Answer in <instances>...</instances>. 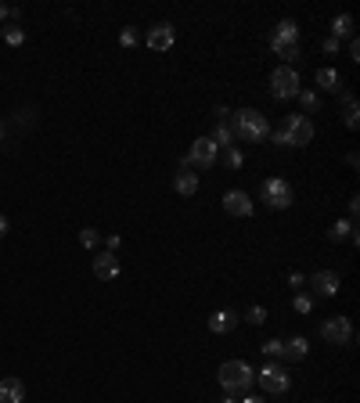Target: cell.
Instances as JSON below:
<instances>
[{
	"instance_id": "6da1fadb",
	"label": "cell",
	"mask_w": 360,
	"mask_h": 403,
	"mask_svg": "<svg viewBox=\"0 0 360 403\" xmlns=\"http://www.w3.org/2000/svg\"><path fill=\"white\" fill-rule=\"evenodd\" d=\"M231 134L238 141L260 144V141L271 137V119L256 108H238V112H231Z\"/></svg>"
},
{
	"instance_id": "7a4b0ae2",
	"label": "cell",
	"mask_w": 360,
	"mask_h": 403,
	"mask_svg": "<svg viewBox=\"0 0 360 403\" xmlns=\"http://www.w3.org/2000/svg\"><path fill=\"white\" fill-rule=\"evenodd\" d=\"M216 378H220L224 393H245V389H253L256 371L248 367L245 360H224L220 371H216Z\"/></svg>"
},
{
	"instance_id": "3957f363",
	"label": "cell",
	"mask_w": 360,
	"mask_h": 403,
	"mask_svg": "<svg viewBox=\"0 0 360 403\" xmlns=\"http://www.w3.org/2000/svg\"><path fill=\"white\" fill-rule=\"evenodd\" d=\"M256 382H260V389L263 393H271V396H285L292 389V375L285 367H281L277 360H267L260 371H256Z\"/></svg>"
},
{
	"instance_id": "277c9868",
	"label": "cell",
	"mask_w": 360,
	"mask_h": 403,
	"mask_svg": "<svg viewBox=\"0 0 360 403\" xmlns=\"http://www.w3.org/2000/svg\"><path fill=\"white\" fill-rule=\"evenodd\" d=\"M299 72H295L292 65H277L271 72V98L274 101H292L295 94H299Z\"/></svg>"
},
{
	"instance_id": "5b68a950",
	"label": "cell",
	"mask_w": 360,
	"mask_h": 403,
	"mask_svg": "<svg viewBox=\"0 0 360 403\" xmlns=\"http://www.w3.org/2000/svg\"><path fill=\"white\" fill-rule=\"evenodd\" d=\"M187 166L195 169H213L216 163H220V148L213 144V137H195V144L187 148Z\"/></svg>"
},
{
	"instance_id": "8992f818",
	"label": "cell",
	"mask_w": 360,
	"mask_h": 403,
	"mask_svg": "<svg viewBox=\"0 0 360 403\" xmlns=\"http://www.w3.org/2000/svg\"><path fill=\"white\" fill-rule=\"evenodd\" d=\"M321 338L328 346H353V324L350 317H324L321 320Z\"/></svg>"
},
{
	"instance_id": "52a82bcc",
	"label": "cell",
	"mask_w": 360,
	"mask_h": 403,
	"mask_svg": "<svg viewBox=\"0 0 360 403\" xmlns=\"http://www.w3.org/2000/svg\"><path fill=\"white\" fill-rule=\"evenodd\" d=\"M260 195H263V202H267L271 209H288V205L295 202L292 184L281 180V176H267V180H263V187H260Z\"/></svg>"
},
{
	"instance_id": "ba28073f",
	"label": "cell",
	"mask_w": 360,
	"mask_h": 403,
	"mask_svg": "<svg viewBox=\"0 0 360 403\" xmlns=\"http://www.w3.org/2000/svg\"><path fill=\"white\" fill-rule=\"evenodd\" d=\"M281 130L288 134V141H292V148H306L310 141H314V123H310L306 116H285V123H281Z\"/></svg>"
},
{
	"instance_id": "9c48e42d",
	"label": "cell",
	"mask_w": 360,
	"mask_h": 403,
	"mask_svg": "<svg viewBox=\"0 0 360 403\" xmlns=\"http://www.w3.org/2000/svg\"><path fill=\"white\" fill-rule=\"evenodd\" d=\"M310 288H314V299H335L339 288H342L339 270H317L314 278H310Z\"/></svg>"
},
{
	"instance_id": "30bf717a",
	"label": "cell",
	"mask_w": 360,
	"mask_h": 403,
	"mask_svg": "<svg viewBox=\"0 0 360 403\" xmlns=\"http://www.w3.org/2000/svg\"><path fill=\"white\" fill-rule=\"evenodd\" d=\"M145 43L151 47V51H155V54H166V51H169V47H173V43H177V29H173V25H169V22H155V25L148 29V37H145Z\"/></svg>"
},
{
	"instance_id": "8fae6325",
	"label": "cell",
	"mask_w": 360,
	"mask_h": 403,
	"mask_svg": "<svg viewBox=\"0 0 360 403\" xmlns=\"http://www.w3.org/2000/svg\"><path fill=\"white\" fill-rule=\"evenodd\" d=\"M224 213H231V216H253V195L242 191V187L224 191Z\"/></svg>"
},
{
	"instance_id": "7c38bea8",
	"label": "cell",
	"mask_w": 360,
	"mask_h": 403,
	"mask_svg": "<svg viewBox=\"0 0 360 403\" xmlns=\"http://www.w3.org/2000/svg\"><path fill=\"white\" fill-rule=\"evenodd\" d=\"M299 43V25H295V19H281L274 25V37H271V51L277 54L281 47H295Z\"/></svg>"
},
{
	"instance_id": "4fadbf2b",
	"label": "cell",
	"mask_w": 360,
	"mask_h": 403,
	"mask_svg": "<svg viewBox=\"0 0 360 403\" xmlns=\"http://www.w3.org/2000/svg\"><path fill=\"white\" fill-rule=\"evenodd\" d=\"M94 278L98 281H116L119 278V256L116 252H98L94 256Z\"/></svg>"
},
{
	"instance_id": "5bb4252c",
	"label": "cell",
	"mask_w": 360,
	"mask_h": 403,
	"mask_svg": "<svg viewBox=\"0 0 360 403\" xmlns=\"http://www.w3.org/2000/svg\"><path fill=\"white\" fill-rule=\"evenodd\" d=\"M310 357V342H306V335H292L285 338V346H281V360H292V364H299Z\"/></svg>"
},
{
	"instance_id": "9a60e30c",
	"label": "cell",
	"mask_w": 360,
	"mask_h": 403,
	"mask_svg": "<svg viewBox=\"0 0 360 403\" xmlns=\"http://www.w3.org/2000/svg\"><path fill=\"white\" fill-rule=\"evenodd\" d=\"M238 313H234V310H213L209 313V331L213 335H227V331H234V328H238Z\"/></svg>"
},
{
	"instance_id": "2e32d148",
	"label": "cell",
	"mask_w": 360,
	"mask_h": 403,
	"mask_svg": "<svg viewBox=\"0 0 360 403\" xmlns=\"http://www.w3.org/2000/svg\"><path fill=\"white\" fill-rule=\"evenodd\" d=\"M173 191L184 198H191L195 191H198V173H191V166H180L177 176H173Z\"/></svg>"
},
{
	"instance_id": "e0dca14e",
	"label": "cell",
	"mask_w": 360,
	"mask_h": 403,
	"mask_svg": "<svg viewBox=\"0 0 360 403\" xmlns=\"http://www.w3.org/2000/svg\"><path fill=\"white\" fill-rule=\"evenodd\" d=\"M22 400H25L22 378H0V403H22Z\"/></svg>"
},
{
	"instance_id": "ac0fdd59",
	"label": "cell",
	"mask_w": 360,
	"mask_h": 403,
	"mask_svg": "<svg viewBox=\"0 0 360 403\" xmlns=\"http://www.w3.org/2000/svg\"><path fill=\"white\" fill-rule=\"evenodd\" d=\"M317 87L321 90H328V94H342V76H339V69H317Z\"/></svg>"
},
{
	"instance_id": "d6986e66",
	"label": "cell",
	"mask_w": 360,
	"mask_h": 403,
	"mask_svg": "<svg viewBox=\"0 0 360 403\" xmlns=\"http://www.w3.org/2000/svg\"><path fill=\"white\" fill-rule=\"evenodd\" d=\"M342 123H346L350 130H357V126H360V108H357V98L350 90L342 94Z\"/></svg>"
},
{
	"instance_id": "ffe728a7",
	"label": "cell",
	"mask_w": 360,
	"mask_h": 403,
	"mask_svg": "<svg viewBox=\"0 0 360 403\" xmlns=\"http://www.w3.org/2000/svg\"><path fill=\"white\" fill-rule=\"evenodd\" d=\"M328 238H332V241H342V238H350L353 245H360L357 223H350V220H339V223H332V231H328Z\"/></svg>"
},
{
	"instance_id": "44dd1931",
	"label": "cell",
	"mask_w": 360,
	"mask_h": 403,
	"mask_svg": "<svg viewBox=\"0 0 360 403\" xmlns=\"http://www.w3.org/2000/svg\"><path fill=\"white\" fill-rule=\"evenodd\" d=\"M353 37V14H335L332 19V40H346Z\"/></svg>"
},
{
	"instance_id": "7402d4cb",
	"label": "cell",
	"mask_w": 360,
	"mask_h": 403,
	"mask_svg": "<svg viewBox=\"0 0 360 403\" xmlns=\"http://www.w3.org/2000/svg\"><path fill=\"white\" fill-rule=\"evenodd\" d=\"M209 137H213L216 148H231V144H234V134H231V126H227V123H216V130H213Z\"/></svg>"
},
{
	"instance_id": "603a6c76",
	"label": "cell",
	"mask_w": 360,
	"mask_h": 403,
	"mask_svg": "<svg viewBox=\"0 0 360 403\" xmlns=\"http://www.w3.org/2000/svg\"><path fill=\"white\" fill-rule=\"evenodd\" d=\"M224 166H227V169H242V166H245V155H242L238 144H231V148H224Z\"/></svg>"
},
{
	"instance_id": "cb8c5ba5",
	"label": "cell",
	"mask_w": 360,
	"mask_h": 403,
	"mask_svg": "<svg viewBox=\"0 0 360 403\" xmlns=\"http://www.w3.org/2000/svg\"><path fill=\"white\" fill-rule=\"evenodd\" d=\"M314 306H317V299L306 296V292H299V296L292 299V310H295V313H314Z\"/></svg>"
},
{
	"instance_id": "d4e9b609",
	"label": "cell",
	"mask_w": 360,
	"mask_h": 403,
	"mask_svg": "<svg viewBox=\"0 0 360 403\" xmlns=\"http://www.w3.org/2000/svg\"><path fill=\"white\" fill-rule=\"evenodd\" d=\"M295 98L303 101V108H306V112H321V94H317V90H299Z\"/></svg>"
},
{
	"instance_id": "484cf974",
	"label": "cell",
	"mask_w": 360,
	"mask_h": 403,
	"mask_svg": "<svg viewBox=\"0 0 360 403\" xmlns=\"http://www.w3.org/2000/svg\"><path fill=\"white\" fill-rule=\"evenodd\" d=\"M242 320H248L253 328H260V324H267V310H263V306H248Z\"/></svg>"
},
{
	"instance_id": "4316f807",
	"label": "cell",
	"mask_w": 360,
	"mask_h": 403,
	"mask_svg": "<svg viewBox=\"0 0 360 403\" xmlns=\"http://www.w3.org/2000/svg\"><path fill=\"white\" fill-rule=\"evenodd\" d=\"M4 40H8L11 47H22V43H25V29H22V25H8V29H4Z\"/></svg>"
},
{
	"instance_id": "83f0119b",
	"label": "cell",
	"mask_w": 360,
	"mask_h": 403,
	"mask_svg": "<svg viewBox=\"0 0 360 403\" xmlns=\"http://www.w3.org/2000/svg\"><path fill=\"white\" fill-rule=\"evenodd\" d=\"M80 245H83V249H98V245H101V234L94 231V227H83V231H80Z\"/></svg>"
},
{
	"instance_id": "f1b7e54d",
	"label": "cell",
	"mask_w": 360,
	"mask_h": 403,
	"mask_svg": "<svg viewBox=\"0 0 360 403\" xmlns=\"http://www.w3.org/2000/svg\"><path fill=\"white\" fill-rule=\"evenodd\" d=\"M281 346H285L281 338H267V342H263V353H267V357L274 360V357H281Z\"/></svg>"
},
{
	"instance_id": "f546056e",
	"label": "cell",
	"mask_w": 360,
	"mask_h": 403,
	"mask_svg": "<svg viewBox=\"0 0 360 403\" xmlns=\"http://www.w3.org/2000/svg\"><path fill=\"white\" fill-rule=\"evenodd\" d=\"M119 43H123V47H137V29H130V25H127V29L119 33Z\"/></svg>"
},
{
	"instance_id": "4dcf8cb0",
	"label": "cell",
	"mask_w": 360,
	"mask_h": 403,
	"mask_svg": "<svg viewBox=\"0 0 360 403\" xmlns=\"http://www.w3.org/2000/svg\"><path fill=\"white\" fill-rule=\"evenodd\" d=\"M277 54H281V58H285L288 65H292V61H299V43H295V47H281Z\"/></svg>"
},
{
	"instance_id": "1f68e13d",
	"label": "cell",
	"mask_w": 360,
	"mask_h": 403,
	"mask_svg": "<svg viewBox=\"0 0 360 403\" xmlns=\"http://www.w3.org/2000/svg\"><path fill=\"white\" fill-rule=\"evenodd\" d=\"M271 141H274V144H281V148H292V141H288V134H285V130H274V134H271Z\"/></svg>"
},
{
	"instance_id": "d6a6232c",
	"label": "cell",
	"mask_w": 360,
	"mask_h": 403,
	"mask_svg": "<svg viewBox=\"0 0 360 403\" xmlns=\"http://www.w3.org/2000/svg\"><path fill=\"white\" fill-rule=\"evenodd\" d=\"M324 54H339V40L328 37V40H324Z\"/></svg>"
},
{
	"instance_id": "836d02e7",
	"label": "cell",
	"mask_w": 360,
	"mask_h": 403,
	"mask_svg": "<svg viewBox=\"0 0 360 403\" xmlns=\"http://www.w3.org/2000/svg\"><path fill=\"white\" fill-rule=\"evenodd\" d=\"M288 285H292V288H303L306 278H303V273H288Z\"/></svg>"
},
{
	"instance_id": "e575fe53",
	"label": "cell",
	"mask_w": 360,
	"mask_h": 403,
	"mask_svg": "<svg viewBox=\"0 0 360 403\" xmlns=\"http://www.w3.org/2000/svg\"><path fill=\"white\" fill-rule=\"evenodd\" d=\"M119 245H123V238H119V234H112V238H108V249H105V252H116Z\"/></svg>"
},
{
	"instance_id": "d590c367",
	"label": "cell",
	"mask_w": 360,
	"mask_h": 403,
	"mask_svg": "<svg viewBox=\"0 0 360 403\" xmlns=\"http://www.w3.org/2000/svg\"><path fill=\"white\" fill-rule=\"evenodd\" d=\"M350 58L360 61V43H357V40H350Z\"/></svg>"
},
{
	"instance_id": "8d00e7d4",
	"label": "cell",
	"mask_w": 360,
	"mask_h": 403,
	"mask_svg": "<svg viewBox=\"0 0 360 403\" xmlns=\"http://www.w3.org/2000/svg\"><path fill=\"white\" fill-rule=\"evenodd\" d=\"M238 403H267V400H263V396H253V393H248V396H242Z\"/></svg>"
},
{
	"instance_id": "74e56055",
	"label": "cell",
	"mask_w": 360,
	"mask_h": 403,
	"mask_svg": "<svg viewBox=\"0 0 360 403\" xmlns=\"http://www.w3.org/2000/svg\"><path fill=\"white\" fill-rule=\"evenodd\" d=\"M8 227H11V223H8V216H4V213H0V238H4V234H8Z\"/></svg>"
},
{
	"instance_id": "f35d334b",
	"label": "cell",
	"mask_w": 360,
	"mask_h": 403,
	"mask_svg": "<svg viewBox=\"0 0 360 403\" xmlns=\"http://www.w3.org/2000/svg\"><path fill=\"white\" fill-rule=\"evenodd\" d=\"M220 403H238V396H234V393H224V400Z\"/></svg>"
},
{
	"instance_id": "ab89813d",
	"label": "cell",
	"mask_w": 360,
	"mask_h": 403,
	"mask_svg": "<svg viewBox=\"0 0 360 403\" xmlns=\"http://www.w3.org/2000/svg\"><path fill=\"white\" fill-rule=\"evenodd\" d=\"M4 19H8V8H4V4H0V22H4Z\"/></svg>"
},
{
	"instance_id": "60d3db41",
	"label": "cell",
	"mask_w": 360,
	"mask_h": 403,
	"mask_svg": "<svg viewBox=\"0 0 360 403\" xmlns=\"http://www.w3.org/2000/svg\"><path fill=\"white\" fill-rule=\"evenodd\" d=\"M0 141H4V119H0Z\"/></svg>"
}]
</instances>
